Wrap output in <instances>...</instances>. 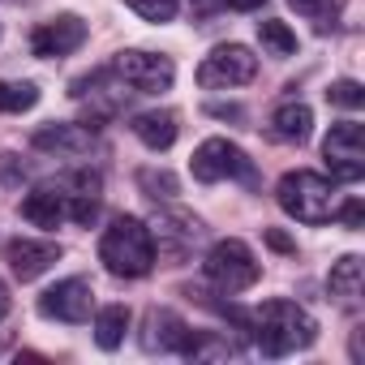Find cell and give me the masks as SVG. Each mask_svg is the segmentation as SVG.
<instances>
[{
	"label": "cell",
	"instance_id": "cell-1",
	"mask_svg": "<svg viewBox=\"0 0 365 365\" xmlns=\"http://www.w3.org/2000/svg\"><path fill=\"white\" fill-rule=\"evenodd\" d=\"M250 331H254V344L262 356H288V352H301L318 339V322L297 305V301H267L254 318H250Z\"/></svg>",
	"mask_w": 365,
	"mask_h": 365
},
{
	"label": "cell",
	"instance_id": "cell-2",
	"mask_svg": "<svg viewBox=\"0 0 365 365\" xmlns=\"http://www.w3.org/2000/svg\"><path fill=\"white\" fill-rule=\"evenodd\" d=\"M99 262L108 267V275L116 279H142L155 271V241H150V228L138 220V215H116L103 237H99Z\"/></svg>",
	"mask_w": 365,
	"mask_h": 365
},
{
	"label": "cell",
	"instance_id": "cell-3",
	"mask_svg": "<svg viewBox=\"0 0 365 365\" xmlns=\"http://www.w3.org/2000/svg\"><path fill=\"white\" fill-rule=\"evenodd\" d=\"M275 202L297 224H327L335 215V185H331L327 176L301 168V172H288L275 185Z\"/></svg>",
	"mask_w": 365,
	"mask_h": 365
},
{
	"label": "cell",
	"instance_id": "cell-4",
	"mask_svg": "<svg viewBox=\"0 0 365 365\" xmlns=\"http://www.w3.org/2000/svg\"><path fill=\"white\" fill-rule=\"evenodd\" d=\"M202 271H207V279H211L220 292H245V288H254L258 275H262L254 250H250L241 237L215 241V245L207 250V258H202Z\"/></svg>",
	"mask_w": 365,
	"mask_h": 365
},
{
	"label": "cell",
	"instance_id": "cell-5",
	"mask_svg": "<svg viewBox=\"0 0 365 365\" xmlns=\"http://www.w3.org/2000/svg\"><path fill=\"white\" fill-rule=\"evenodd\" d=\"M112 69H116V78H120L133 95H159V91H168V86L176 82V65H172V56H163V52L129 48V52H116Z\"/></svg>",
	"mask_w": 365,
	"mask_h": 365
},
{
	"label": "cell",
	"instance_id": "cell-6",
	"mask_svg": "<svg viewBox=\"0 0 365 365\" xmlns=\"http://www.w3.org/2000/svg\"><path fill=\"white\" fill-rule=\"evenodd\" d=\"M322 159L331 168V180L356 185V180L365 176V129L356 120L331 125V133L322 138Z\"/></svg>",
	"mask_w": 365,
	"mask_h": 365
},
{
	"label": "cell",
	"instance_id": "cell-7",
	"mask_svg": "<svg viewBox=\"0 0 365 365\" xmlns=\"http://www.w3.org/2000/svg\"><path fill=\"white\" fill-rule=\"evenodd\" d=\"M258 73V56L245 43H220L211 48V56H202L198 65V86L202 91H228V86H245Z\"/></svg>",
	"mask_w": 365,
	"mask_h": 365
},
{
	"label": "cell",
	"instance_id": "cell-8",
	"mask_svg": "<svg viewBox=\"0 0 365 365\" xmlns=\"http://www.w3.org/2000/svg\"><path fill=\"white\" fill-rule=\"evenodd\" d=\"M190 172L194 180H202V185H215V180H254V163L245 159V150L228 138H207L194 159H190Z\"/></svg>",
	"mask_w": 365,
	"mask_h": 365
},
{
	"label": "cell",
	"instance_id": "cell-9",
	"mask_svg": "<svg viewBox=\"0 0 365 365\" xmlns=\"http://www.w3.org/2000/svg\"><path fill=\"white\" fill-rule=\"evenodd\" d=\"M146 228H150V241H155V258H168V262L190 258L194 245H198V237H202V224L190 211H180V207L159 211Z\"/></svg>",
	"mask_w": 365,
	"mask_h": 365
},
{
	"label": "cell",
	"instance_id": "cell-10",
	"mask_svg": "<svg viewBox=\"0 0 365 365\" xmlns=\"http://www.w3.org/2000/svg\"><path fill=\"white\" fill-rule=\"evenodd\" d=\"M112 78H116L112 69H99V73L78 78V82H73V91H69V95H73L78 103H86V129H99L103 120H112L116 112H125L129 91H125V82L116 86Z\"/></svg>",
	"mask_w": 365,
	"mask_h": 365
},
{
	"label": "cell",
	"instance_id": "cell-11",
	"mask_svg": "<svg viewBox=\"0 0 365 365\" xmlns=\"http://www.w3.org/2000/svg\"><path fill=\"white\" fill-rule=\"evenodd\" d=\"M82 43H86V22H82L78 14H56V18H48V22H39V26L31 31V52L43 56V61L69 56V52H78Z\"/></svg>",
	"mask_w": 365,
	"mask_h": 365
},
{
	"label": "cell",
	"instance_id": "cell-12",
	"mask_svg": "<svg viewBox=\"0 0 365 365\" xmlns=\"http://www.w3.org/2000/svg\"><path fill=\"white\" fill-rule=\"evenodd\" d=\"M91 309H95V292H91V284L78 279V275L52 284V288L39 297V314H43V318H56V322H86Z\"/></svg>",
	"mask_w": 365,
	"mask_h": 365
},
{
	"label": "cell",
	"instance_id": "cell-13",
	"mask_svg": "<svg viewBox=\"0 0 365 365\" xmlns=\"http://www.w3.org/2000/svg\"><path fill=\"white\" fill-rule=\"evenodd\" d=\"M61 245L56 241H35V237H14L9 245H5V262H9V271L22 279V284H31V279H39L43 271H52L56 262H61Z\"/></svg>",
	"mask_w": 365,
	"mask_h": 365
},
{
	"label": "cell",
	"instance_id": "cell-14",
	"mask_svg": "<svg viewBox=\"0 0 365 365\" xmlns=\"http://www.w3.org/2000/svg\"><path fill=\"white\" fill-rule=\"evenodd\" d=\"M190 322L180 318V314H172V309H146V318H142V348L146 352H185V344H190Z\"/></svg>",
	"mask_w": 365,
	"mask_h": 365
},
{
	"label": "cell",
	"instance_id": "cell-15",
	"mask_svg": "<svg viewBox=\"0 0 365 365\" xmlns=\"http://www.w3.org/2000/svg\"><path fill=\"white\" fill-rule=\"evenodd\" d=\"M61 190H65V207H69V220L73 224H82V228H91L95 220H99V202H103V180H99V172L95 168H78V172H69L65 180H61Z\"/></svg>",
	"mask_w": 365,
	"mask_h": 365
},
{
	"label": "cell",
	"instance_id": "cell-16",
	"mask_svg": "<svg viewBox=\"0 0 365 365\" xmlns=\"http://www.w3.org/2000/svg\"><path fill=\"white\" fill-rule=\"evenodd\" d=\"M35 150H48V155H86L95 146V133L86 125H69V120H52L43 129H35L31 138Z\"/></svg>",
	"mask_w": 365,
	"mask_h": 365
},
{
	"label": "cell",
	"instance_id": "cell-17",
	"mask_svg": "<svg viewBox=\"0 0 365 365\" xmlns=\"http://www.w3.org/2000/svg\"><path fill=\"white\" fill-rule=\"evenodd\" d=\"M327 288H331V297H335L339 309L356 314V309H361V292H365V262H361L356 254H344V258L331 267Z\"/></svg>",
	"mask_w": 365,
	"mask_h": 365
},
{
	"label": "cell",
	"instance_id": "cell-18",
	"mask_svg": "<svg viewBox=\"0 0 365 365\" xmlns=\"http://www.w3.org/2000/svg\"><path fill=\"white\" fill-rule=\"evenodd\" d=\"M69 215L65 207V190H61V180H52V185H39L22 198V220L35 224V228H61V220Z\"/></svg>",
	"mask_w": 365,
	"mask_h": 365
},
{
	"label": "cell",
	"instance_id": "cell-19",
	"mask_svg": "<svg viewBox=\"0 0 365 365\" xmlns=\"http://www.w3.org/2000/svg\"><path fill=\"white\" fill-rule=\"evenodd\" d=\"M129 129H133V138H138L142 146H150V150H168V146L176 142V133H180L176 112H138Z\"/></svg>",
	"mask_w": 365,
	"mask_h": 365
},
{
	"label": "cell",
	"instance_id": "cell-20",
	"mask_svg": "<svg viewBox=\"0 0 365 365\" xmlns=\"http://www.w3.org/2000/svg\"><path fill=\"white\" fill-rule=\"evenodd\" d=\"M314 133V112L305 108V103H279L275 112H271V138H279V142H305Z\"/></svg>",
	"mask_w": 365,
	"mask_h": 365
},
{
	"label": "cell",
	"instance_id": "cell-21",
	"mask_svg": "<svg viewBox=\"0 0 365 365\" xmlns=\"http://www.w3.org/2000/svg\"><path fill=\"white\" fill-rule=\"evenodd\" d=\"M129 305H103L99 314H95V344L103 348V352H112V348H120L125 344V331H129Z\"/></svg>",
	"mask_w": 365,
	"mask_h": 365
},
{
	"label": "cell",
	"instance_id": "cell-22",
	"mask_svg": "<svg viewBox=\"0 0 365 365\" xmlns=\"http://www.w3.org/2000/svg\"><path fill=\"white\" fill-rule=\"evenodd\" d=\"M138 190H142L146 198H155V202H172V198L180 194V180H176L168 168H142V172H138Z\"/></svg>",
	"mask_w": 365,
	"mask_h": 365
},
{
	"label": "cell",
	"instance_id": "cell-23",
	"mask_svg": "<svg viewBox=\"0 0 365 365\" xmlns=\"http://www.w3.org/2000/svg\"><path fill=\"white\" fill-rule=\"evenodd\" d=\"M288 5H292L301 18H309L318 31H331V26L339 22V14H344V0H288Z\"/></svg>",
	"mask_w": 365,
	"mask_h": 365
},
{
	"label": "cell",
	"instance_id": "cell-24",
	"mask_svg": "<svg viewBox=\"0 0 365 365\" xmlns=\"http://www.w3.org/2000/svg\"><path fill=\"white\" fill-rule=\"evenodd\" d=\"M258 39H262V48L271 52V56H297V35L284 26V22H275V18H267V22H258Z\"/></svg>",
	"mask_w": 365,
	"mask_h": 365
},
{
	"label": "cell",
	"instance_id": "cell-25",
	"mask_svg": "<svg viewBox=\"0 0 365 365\" xmlns=\"http://www.w3.org/2000/svg\"><path fill=\"white\" fill-rule=\"evenodd\" d=\"M39 103L35 82H0V112H31Z\"/></svg>",
	"mask_w": 365,
	"mask_h": 365
},
{
	"label": "cell",
	"instance_id": "cell-26",
	"mask_svg": "<svg viewBox=\"0 0 365 365\" xmlns=\"http://www.w3.org/2000/svg\"><path fill=\"white\" fill-rule=\"evenodd\" d=\"M327 103L356 112V108H365V86H361V82H352V78H339V82H331V86H327Z\"/></svg>",
	"mask_w": 365,
	"mask_h": 365
},
{
	"label": "cell",
	"instance_id": "cell-27",
	"mask_svg": "<svg viewBox=\"0 0 365 365\" xmlns=\"http://www.w3.org/2000/svg\"><path fill=\"white\" fill-rule=\"evenodd\" d=\"M125 5L138 14V18H146V22H172L176 18V9H180V0H125Z\"/></svg>",
	"mask_w": 365,
	"mask_h": 365
},
{
	"label": "cell",
	"instance_id": "cell-28",
	"mask_svg": "<svg viewBox=\"0 0 365 365\" xmlns=\"http://www.w3.org/2000/svg\"><path fill=\"white\" fill-rule=\"evenodd\" d=\"M26 180V163L14 150H0V185H22Z\"/></svg>",
	"mask_w": 365,
	"mask_h": 365
},
{
	"label": "cell",
	"instance_id": "cell-29",
	"mask_svg": "<svg viewBox=\"0 0 365 365\" xmlns=\"http://www.w3.org/2000/svg\"><path fill=\"white\" fill-rule=\"evenodd\" d=\"M331 220H339L344 228H352V232H356V228H361V220H365V207H361V198H348L344 207H335V215H331Z\"/></svg>",
	"mask_w": 365,
	"mask_h": 365
},
{
	"label": "cell",
	"instance_id": "cell-30",
	"mask_svg": "<svg viewBox=\"0 0 365 365\" xmlns=\"http://www.w3.org/2000/svg\"><path fill=\"white\" fill-rule=\"evenodd\" d=\"M211 116H220V120H241V108H237V103H211Z\"/></svg>",
	"mask_w": 365,
	"mask_h": 365
},
{
	"label": "cell",
	"instance_id": "cell-31",
	"mask_svg": "<svg viewBox=\"0 0 365 365\" xmlns=\"http://www.w3.org/2000/svg\"><path fill=\"white\" fill-rule=\"evenodd\" d=\"M228 9H237V14H254V9H262L267 0H224Z\"/></svg>",
	"mask_w": 365,
	"mask_h": 365
},
{
	"label": "cell",
	"instance_id": "cell-32",
	"mask_svg": "<svg viewBox=\"0 0 365 365\" xmlns=\"http://www.w3.org/2000/svg\"><path fill=\"white\" fill-rule=\"evenodd\" d=\"M9 309H14V297H9V284H5V279H0V322H5V318H9Z\"/></svg>",
	"mask_w": 365,
	"mask_h": 365
},
{
	"label": "cell",
	"instance_id": "cell-33",
	"mask_svg": "<svg viewBox=\"0 0 365 365\" xmlns=\"http://www.w3.org/2000/svg\"><path fill=\"white\" fill-rule=\"evenodd\" d=\"M267 245H271V250H284V254H288V250H292V241H288V237H284V232H275V228H271V232H267Z\"/></svg>",
	"mask_w": 365,
	"mask_h": 365
},
{
	"label": "cell",
	"instance_id": "cell-34",
	"mask_svg": "<svg viewBox=\"0 0 365 365\" xmlns=\"http://www.w3.org/2000/svg\"><path fill=\"white\" fill-rule=\"evenodd\" d=\"M190 5H194L198 14H215V9H224V0H190Z\"/></svg>",
	"mask_w": 365,
	"mask_h": 365
}]
</instances>
